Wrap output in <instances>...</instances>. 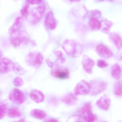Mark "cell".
<instances>
[{"mask_svg":"<svg viewBox=\"0 0 122 122\" xmlns=\"http://www.w3.org/2000/svg\"><path fill=\"white\" fill-rule=\"evenodd\" d=\"M62 47L65 53L71 58L79 57L83 51L81 45L72 41L65 42L62 44Z\"/></svg>","mask_w":122,"mask_h":122,"instance_id":"1","label":"cell"},{"mask_svg":"<svg viewBox=\"0 0 122 122\" xmlns=\"http://www.w3.org/2000/svg\"><path fill=\"white\" fill-rule=\"evenodd\" d=\"M76 117L79 122H94L97 119V116L92 113L90 103L85 104L78 111Z\"/></svg>","mask_w":122,"mask_h":122,"instance_id":"2","label":"cell"},{"mask_svg":"<svg viewBox=\"0 0 122 122\" xmlns=\"http://www.w3.org/2000/svg\"><path fill=\"white\" fill-rule=\"evenodd\" d=\"M43 56L39 52H32L26 56V61L28 64L36 68H38L42 65Z\"/></svg>","mask_w":122,"mask_h":122,"instance_id":"3","label":"cell"},{"mask_svg":"<svg viewBox=\"0 0 122 122\" xmlns=\"http://www.w3.org/2000/svg\"><path fill=\"white\" fill-rule=\"evenodd\" d=\"M9 98L11 101L18 105L23 103L26 100L25 95L21 90L15 88L9 94Z\"/></svg>","mask_w":122,"mask_h":122,"instance_id":"4","label":"cell"},{"mask_svg":"<svg viewBox=\"0 0 122 122\" xmlns=\"http://www.w3.org/2000/svg\"><path fill=\"white\" fill-rule=\"evenodd\" d=\"M91 90V85L87 81L82 80L78 82L74 89V92L76 95L88 94Z\"/></svg>","mask_w":122,"mask_h":122,"instance_id":"5","label":"cell"},{"mask_svg":"<svg viewBox=\"0 0 122 122\" xmlns=\"http://www.w3.org/2000/svg\"><path fill=\"white\" fill-rule=\"evenodd\" d=\"M91 85V93L95 96L105 90L107 87V83L104 81H93Z\"/></svg>","mask_w":122,"mask_h":122,"instance_id":"6","label":"cell"},{"mask_svg":"<svg viewBox=\"0 0 122 122\" xmlns=\"http://www.w3.org/2000/svg\"><path fill=\"white\" fill-rule=\"evenodd\" d=\"M11 35L12 36L9 38V42L14 48H18L22 44L25 45L28 42V39L25 37L22 36L20 34Z\"/></svg>","mask_w":122,"mask_h":122,"instance_id":"7","label":"cell"},{"mask_svg":"<svg viewBox=\"0 0 122 122\" xmlns=\"http://www.w3.org/2000/svg\"><path fill=\"white\" fill-rule=\"evenodd\" d=\"M14 63L11 59L7 58L0 59V73L6 74L12 70Z\"/></svg>","mask_w":122,"mask_h":122,"instance_id":"8","label":"cell"},{"mask_svg":"<svg viewBox=\"0 0 122 122\" xmlns=\"http://www.w3.org/2000/svg\"><path fill=\"white\" fill-rule=\"evenodd\" d=\"M96 51L100 57L109 58L113 55L112 50L103 44H99L96 47Z\"/></svg>","mask_w":122,"mask_h":122,"instance_id":"9","label":"cell"},{"mask_svg":"<svg viewBox=\"0 0 122 122\" xmlns=\"http://www.w3.org/2000/svg\"><path fill=\"white\" fill-rule=\"evenodd\" d=\"M96 104L101 109L107 111L111 105V100L108 95H104L97 101Z\"/></svg>","mask_w":122,"mask_h":122,"instance_id":"10","label":"cell"},{"mask_svg":"<svg viewBox=\"0 0 122 122\" xmlns=\"http://www.w3.org/2000/svg\"><path fill=\"white\" fill-rule=\"evenodd\" d=\"M51 74L54 76L61 80L67 79L69 77V72L66 68H59L52 70Z\"/></svg>","mask_w":122,"mask_h":122,"instance_id":"11","label":"cell"},{"mask_svg":"<svg viewBox=\"0 0 122 122\" xmlns=\"http://www.w3.org/2000/svg\"><path fill=\"white\" fill-rule=\"evenodd\" d=\"M30 97L32 100L37 103L42 102L44 101L45 96L44 94L39 90H34L29 94Z\"/></svg>","mask_w":122,"mask_h":122,"instance_id":"12","label":"cell"},{"mask_svg":"<svg viewBox=\"0 0 122 122\" xmlns=\"http://www.w3.org/2000/svg\"><path fill=\"white\" fill-rule=\"evenodd\" d=\"M82 66L84 71L88 74H92V69L95 64L94 61L91 58L87 57L83 59Z\"/></svg>","mask_w":122,"mask_h":122,"instance_id":"13","label":"cell"},{"mask_svg":"<svg viewBox=\"0 0 122 122\" xmlns=\"http://www.w3.org/2000/svg\"><path fill=\"white\" fill-rule=\"evenodd\" d=\"M22 24V18L21 17L16 18L13 24L9 28V33L11 35L15 34L20 29Z\"/></svg>","mask_w":122,"mask_h":122,"instance_id":"14","label":"cell"},{"mask_svg":"<svg viewBox=\"0 0 122 122\" xmlns=\"http://www.w3.org/2000/svg\"><path fill=\"white\" fill-rule=\"evenodd\" d=\"M77 98L75 94L68 93L65 95L61 99L62 102L68 105L75 104L76 102Z\"/></svg>","mask_w":122,"mask_h":122,"instance_id":"15","label":"cell"},{"mask_svg":"<svg viewBox=\"0 0 122 122\" xmlns=\"http://www.w3.org/2000/svg\"><path fill=\"white\" fill-rule=\"evenodd\" d=\"M112 77L115 79H119L122 77V69L118 64H115L112 67L111 69Z\"/></svg>","mask_w":122,"mask_h":122,"instance_id":"16","label":"cell"},{"mask_svg":"<svg viewBox=\"0 0 122 122\" xmlns=\"http://www.w3.org/2000/svg\"><path fill=\"white\" fill-rule=\"evenodd\" d=\"M30 115L31 117L36 119L42 120L47 117L46 113L44 111L38 109H33L30 111Z\"/></svg>","mask_w":122,"mask_h":122,"instance_id":"17","label":"cell"},{"mask_svg":"<svg viewBox=\"0 0 122 122\" xmlns=\"http://www.w3.org/2000/svg\"><path fill=\"white\" fill-rule=\"evenodd\" d=\"M12 70L16 74L19 76L25 75L27 72L19 64L16 62L14 63Z\"/></svg>","mask_w":122,"mask_h":122,"instance_id":"18","label":"cell"},{"mask_svg":"<svg viewBox=\"0 0 122 122\" xmlns=\"http://www.w3.org/2000/svg\"><path fill=\"white\" fill-rule=\"evenodd\" d=\"M7 115L10 118H18L21 117V112L16 109H11L8 110Z\"/></svg>","mask_w":122,"mask_h":122,"instance_id":"19","label":"cell"},{"mask_svg":"<svg viewBox=\"0 0 122 122\" xmlns=\"http://www.w3.org/2000/svg\"><path fill=\"white\" fill-rule=\"evenodd\" d=\"M112 38L114 41L116 47L118 49H120L122 48V40L117 34H112Z\"/></svg>","mask_w":122,"mask_h":122,"instance_id":"20","label":"cell"},{"mask_svg":"<svg viewBox=\"0 0 122 122\" xmlns=\"http://www.w3.org/2000/svg\"><path fill=\"white\" fill-rule=\"evenodd\" d=\"M55 55L57 58L56 64H58V62L61 64H64L66 61V58L64 57L62 52L60 51H55L54 52Z\"/></svg>","mask_w":122,"mask_h":122,"instance_id":"21","label":"cell"},{"mask_svg":"<svg viewBox=\"0 0 122 122\" xmlns=\"http://www.w3.org/2000/svg\"><path fill=\"white\" fill-rule=\"evenodd\" d=\"M114 93L118 96L122 95V81H119L115 84L114 88Z\"/></svg>","mask_w":122,"mask_h":122,"instance_id":"22","label":"cell"},{"mask_svg":"<svg viewBox=\"0 0 122 122\" xmlns=\"http://www.w3.org/2000/svg\"><path fill=\"white\" fill-rule=\"evenodd\" d=\"M7 112L6 105L3 102H0V120L3 119Z\"/></svg>","mask_w":122,"mask_h":122,"instance_id":"23","label":"cell"},{"mask_svg":"<svg viewBox=\"0 0 122 122\" xmlns=\"http://www.w3.org/2000/svg\"><path fill=\"white\" fill-rule=\"evenodd\" d=\"M51 14L48 15L47 17L46 18V24H47V25H49V27L51 29L54 28L55 27V21L54 19L53 16L52 15H50Z\"/></svg>","mask_w":122,"mask_h":122,"instance_id":"24","label":"cell"},{"mask_svg":"<svg viewBox=\"0 0 122 122\" xmlns=\"http://www.w3.org/2000/svg\"><path fill=\"white\" fill-rule=\"evenodd\" d=\"M90 26L92 29H99L101 27V24L97 19H92L90 22Z\"/></svg>","mask_w":122,"mask_h":122,"instance_id":"25","label":"cell"},{"mask_svg":"<svg viewBox=\"0 0 122 122\" xmlns=\"http://www.w3.org/2000/svg\"><path fill=\"white\" fill-rule=\"evenodd\" d=\"M23 80L20 77H16L14 80V85L17 87L21 86H23Z\"/></svg>","mask_w":122,"mask_h":122,"instance_id":"26","label":"cell"},{"mask_svg":"<svg viewBox=\"0 0 122 122\" xmlns=\"http://www.w3.org/2000/svg\"><path fill=\"white\" fill-rule=\"evenodd\" d=\"M97 66L99 68H104L107 66L108 64L106 61L104 60L99 59L97 61Z\"/></svg>","mask_w":122,"mask_h":122,"instance_id":"27","label":"cell"},{"mask_svg":"<svg viewBox=\"0 0 122 122\" xmlns=\"http://www.w3.org/2000/svg\"><path fill=\"white\" fill-rule=\"evenodd\" d=\"M28 6H25L22 9L21 11V14L22 15L24 16H26L28 14Z\"/></svg>","mask_w":122,"mask_h":122,"instance_id":"28","label":"cell"},{"mask_svg":"<svg viewBox=\"0 0 122 122\" xmlns=\"http://www.w3.org/2000/svg\"><path fill=\"white\" fill-rule=\"evenodd\" d=\"M46 62L48 66L51 69H52L54 66V64L53 62L51 61L50 59H48L46 60Z\"/></svg>","mask_w":122,"mask_h":122,"instance_id":"29","label":"cell"},{"mask_svg":"<svg viewBox=\"0 0 122 122\" xmlns=\"http://www.w3.org/2000/svg\"><path fill=\"white\" fill-rule=\"evenodd\" d=\"M42 0H26L27 2L30 4H35L41 2Z\"/></svg>","mask_w":122,"mask_h":122,"instance_id":"30","label":"cell"},{"mask_svg":"<svg viewBox=\"0 0 122 122\" xmlns=\"http://www.w3.org/2000/svg\"><path fill=\"white\" fill-rule=\"evenodd\" d=\"M48 122H58V120H56L54 119H50Z\"/></svg>","mask_w":122,"mask_h":122,"instance_id":"31","label":"cell"},{"mask_svg":"<svg viewBox=\"0 0 122 122\" xmlns=\"http://www.w3.org/2000/svg\"><path fill=\"white\" fill-rule=\"evenodd\" d=\"M2 55H3V53H2V52L0 50V58L1 57Z\"/></svg>","mask_w":122,"mask_h":122,"instance_id":"32","label":"cell"},{"mask_svg":"<svg viewBox=\"0 0 122 122\" xmlns=\"http://www.w3.org/2000/svg\"><path fill=\"white\" fill-rule=\"evenodd\" d=\"M19 122H25V121L24 120V119H21V120H19Z\"/></svg>","mask_w":122,"mask_h":122,"instance_id":"33","label":"cell"},{"mask_svg":"<svg viewBox=\"0 0 122 122\" xmlns=\"http://www.w3.org/2000/svg\"><path fill=\"white\" fill-rule=\"evenodd\" d=\"M98 0L99 1H103L105 0Z\"/></svg>","mask_w":122,"mask_h":122,"instance_id":"34","label":"cell"}]
</instances>
